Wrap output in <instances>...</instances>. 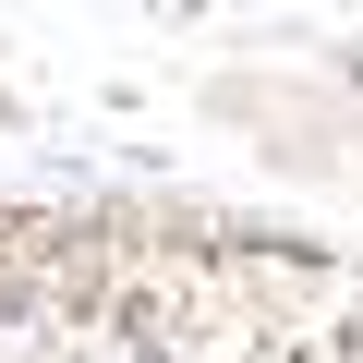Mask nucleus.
<instances>
[{
    "label": "nucleus",
    "mask_w": 363,
    "mask_h": 363,
    "mask_svg": "<svg viewBox=\"0 0 363 363\" xmlns=\"http://www.w3.org/2000/svg\"><path fill=\"white\" fill-rule=\"evenodd\" d=\"M157 351H169V363H267V327H255L230 291H206L194 315H169V327H157Z\"/></svg>",
    "instance_id": "nucleus-1"
}]
</instances>
